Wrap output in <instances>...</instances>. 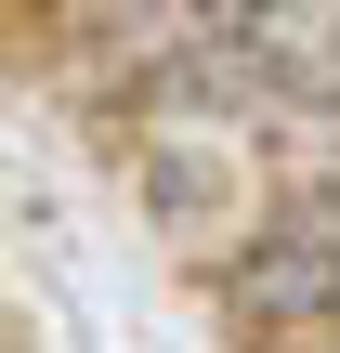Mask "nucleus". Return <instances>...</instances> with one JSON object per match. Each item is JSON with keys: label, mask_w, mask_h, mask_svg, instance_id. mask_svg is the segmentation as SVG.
I'll return each instance as SVG.
<instances>
[{"label": "nucleus", "mask_w": 340, "mask_h": 353, "mask_svg": "<svg viewBox=\"0 0 340 353\" xmlns=\"http://www.w3.org/2000/svg\"><path fill=\"white\" fill-rule=\"evenodd\" d=\"M236 301H249V327H275V341H328L340 327V196H301V210H275V223L249 236Z\"/></svg>", "instance_id": "nucleus-1"}]
</instances>
